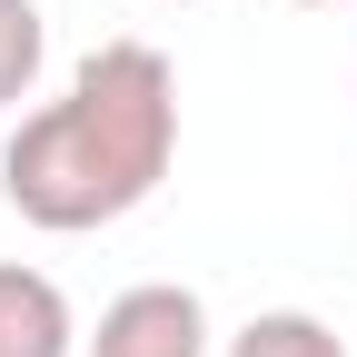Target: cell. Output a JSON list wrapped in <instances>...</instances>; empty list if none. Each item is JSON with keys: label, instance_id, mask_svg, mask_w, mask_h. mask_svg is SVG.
I'll return each mask as SVG.
<instances>
[{"label": "cell", "instance_id": "6da1fadb", "mask_svg": "<svg viewBox=\"0 0 357 357\" xmlns=\"http://www.w3.org/2000/svg\"><path fill=\"white\" fill-rule=\"evenodd\" d=\"M178 159V70L149 40H100L60 100H40L0 139V199L50 238L119 229L159 199Z\"/></svg>", "mask_w": 357, "mask_h": 357}, {"label": "cell", "instance_id": "7a4b0ae2", "mask_svg": "<svg viewBox=\"0 0 357 357\" xmlns=\"http://www.w3.org/2000/svg\"><path fill=\"white\" fill-rule=\"evenodd\" d=\"M79 357H208V307L178 278H139L100 307V328L79 337Z\"/></svg>", "mask_w": 357, "mask_h": 357}, {"label": "cell", "instance_id": "3957f363", "mask_svg": "<svg viewBox=\"0 0 357 357\" xmlns=\"http://www.w3.org/2000/svg\"><path fill=\"white\" fill-rule=\"evenodd\" d=\"M0 357H79V318L50 268L0 258Z\"/></svg>", "mask_w": 357, "mask_h": 357}, {"label": "cell", "instance_id": "277c9868", "mask_svg": "<svg viewBox=\"0 0 357 357\" xmlns=\"http://www.w3.org/2000/svg\"><path fill=\"white\" fill-rule=\"evenodd\" d=\"M229 357H357L328 318H307V307H258V318L229 337Z\"/></svg>", "mask_w": 357, "mask_h": 357}, {"label": "cell", "instance_id": "5b68a950", "mask_svg": "<svg viewBox=\"0 0 357 357\" xmlns=\"http://www.w3.org/2000/svg\"><path fill=\"white\" fill-rule=\"evenodd\" d=\"M40 60H50V20H40V0H0V119L40 89Z\"/></svg>", "mask_w": 357, "mask_h": 357}, {"label": "cell", "instance_id": "8992f818", "mask_svg": "<svg viewBox=\"0 0 357 357\" xmlns=\"http://www.w3.org/2000/svg\"><path fill=\"white\" fill-rule=\"evenodd\" d=\"M298 10H337V0H298Z\"/></svg>", "mask_w": 357, "mask_h": 357}, {"label": "cell", "instance_id": "52a82bcc", "mask_svg": "<svg viewBox=\"0 0 357 357\" xmlns=\"http://www.w3.org/2000/svg\"><path fill=\"white\" fill-rule=\"evenodd\" d=\"M159 10H189V0H159Z\"/></svg>", "mask_w": 357, "mask_h": 357}]
</instances>
